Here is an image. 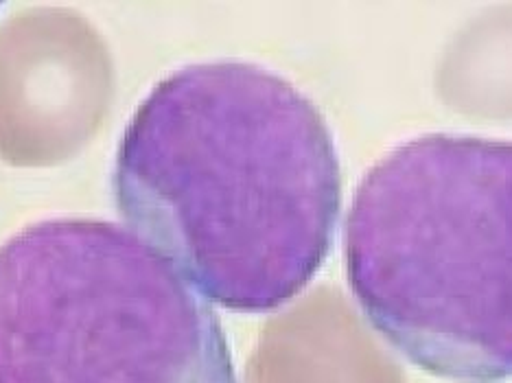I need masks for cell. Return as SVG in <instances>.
<instances>
[{"label": "cell", "instance_id": "1", "mask_svg": "<svg viewBox=\"0 0 512 383\" xmlns=\"http://www.w3.org/2000/svg\"><path fill=\"white\" fill-rule=\"evenodd\" d=\"M119 215L211 300L283 307L327 261L342 173L320 110L263 66H184L149 92L116 152Z\"/></svg>", "mask_w": 512, "mask_h": 383}, {"label": "cell", "instance_id": "2", "mask_svg": "<svg viewBox=\"0 0 512 383\" xmlns=\"http://www.w3.org/2000/svg\"><path fill=\"white\" fill-rule=\"evenodd\" d=\"M344 257L366 320L414 366L512 379V143L425 134L394 147L359 184Z\"/></svg>", "mask_w": 512, "mask_h": 383}, {"label": "cell", "instance_id": "3", "mask_svg": "<svg viewBox=\"0 0 512 383\" xmlns=\"http://www.w3.org/2000/svg\"><path fill=\"white\" fill-rule=\"evenodd\" d=\"M0 383H239L213 303L134 230L49 219L0 246Z\"/></svg>", "mask_w": 512, "mask_h": 383}]
</instances>
